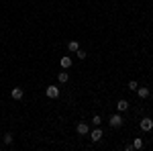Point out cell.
<instances>
[{"instance_id":"cell-1","label":"cell","mask_w":153,"mask_h":151,"mask_svg":"<svg viewBox=\"0 0 153 151\" xmlns=\"http://www.w3.org/2000/svg\"><path fill=\"white\" fill-rule=\"evenodd\" d=\"M108 125H110L112 129L123 127V116H120V115H112L110 118H108Z\"/></svg>"},{"instance_id":"cell-2","label":"cell","mask_w":153,"mask_h":151,"mask_svg":"<svg viewBox=\"0 0 153 151\" xmlns=\"http://www.w3.org/2000/svg\"><path fill=\"white\" fill-rule=\"evenodd\" d=\"M102 137H104V133H102V129H100V127H96L94 131H90V139L94 141V143H98Z\"/></svg>"},{"instance_id":"cell-3","label":"cell","mask_w":153,"mask_h":151,"mask_svg":"<svg viewBox=\"0 0 153 151\" xmlns=\"http://www.w3.org/2000/svg\"><path fill=\"white\" fill-rule=\"evenodd\" d=\"M139 127H141V131H151L153 129V121L149 118V116H145L141 123H139Z\"/></svg>"},{"instance_id":"cell-4","label":"cell","mask_w":153,"mask_h":151,"mask_svg":"<svg viewBox=\"0 0 153 151\" xmlns=\"http://www.w3.org/2000/svg\"><path fill=\"white\" fill-rule=\"evenodd\" d=\"M45 94H47V98H59V88L57 86H49L45 90Z\"/></svg>"},{"instance_id":"cell-5","label":"cell","mask_w":153,"mask_h":151,"mask_svg":"<svg viewBox=\"0 0 153 151\" xmlns=\"http://www.w3.org/2000/svg\"><path fill=\"white\" fill-rule=\"evenodd\" d=\"M10 96L14 98V100H23L25 90H23V88H12V90H10Z\"/></svg>"},{"instance_id":"cell-6","label":"cell","mask_w":153,"mask_h":151,"mask_svg":"<svg viewBox=\"0 0 153 151\" xmlns=\"http://www.w3.org/2000/svg\"><path fill=\"white\" fill-rule=\"evenodd\" d=\"M59 65H61L63 70H70V68H71V57H70V55H63V57L59 59Z\"/></svg>"},{"instance_id":"cell-7","label":"cell","mask_w":153,"mask_h":151,"mask_svg":"<svg viewBox=\"0 0 153 151\" xmlns=\"http://www.w3.org/2000/svg\"><path fill=\"white\" fill-rule=\"evenodd\" d=\"M76 131H78V135H88V133H90V129H88L86 123H78V125H76Z\"/></svg>"},{"instance_id":"cell-8","label":"cell","mask_w":153,"mask_h":151,"mask_svg":"<svg viewBox=\"0 0 153 151\" xmlns=\"http://www.w3.org/2000/svg\"><path fill=\"white\" fill-rule=\"evenodd\" d=\"M117 108H118V112H125V110L129 108V100H125V98H123V100H118Z\"/></svg>"},{"instance_id":"cell-9","label":"cell","mask_w":153,"mask_h":151,"mask_svg":"<svg viewBox=\"0 0 153 151\" xmlns=\"http://www.w3.org/2000/svg\"><path fill=\"white\" fill-rule=\"evenodd\" d=\"M137 94H139L141 100H145V98L149 96V88H137Z\"/></svg>"},{"instance_id":"cell-10","label":"cell","mask_w":153,"mask_h":151,"mask_svg":"<svg viewBox=\"0 0 153 151\" xmlns=\"http://www.w3.org/2000/svg\"><path fill=\"white\" fill-rule=\"evenodd\" d=\"M57 80L61 82V84H65V82L70 80V74H68V71H59V74H57Z\"/></svg>"},{"instance_id":"cell-11","label":"cell","mask_w":153,"mask_h":151,"mask_svg":"<svg viewBox=\"0 0 153 151\" xmlns=\"http://www.w3.org/2000/svg\"><path fill=\"white\" fill-rule=\"evenodd\" d=\"M68 49H70V51H74V53H76V51H78V49H80V43H78V41H70V43H68Z\"/></svg>"},{"instance_id":"cell-12","label":"cell","mask_w":153,"mask_h":151,"mask_svg":"<svg viewBox=\"0 0 153 151\" xmlns=\"http://www.w3.org/2000/svg\"><path fill=\"white\" fill-rule=\"evenodd\" d=\"M141 147H143V141L139 139V137H137V139L133 141V149H141Z\"/></svg>"},{"instance_id":"cell-13","label":"cell","mask_w":153,"mask_h":151,"mask_svg":"<svg viewBox=\"0 0 153 151\" xmlns=\"http://www.w3.org/2000/svg\"><path fill=\"white\" fill-rule=\"evenodd\" d=\"M2 139H4V143H6V145H10V143H12V139H14V137H12V133H6V135H4Z\"/></svg>"},{"instance_id":"cell-14","label":"cell","mask_w":153,"mask_h":151,"mask_svg":"<svg viewBox=\"0 0 153 151\" xmlns=\"http://www.w3.org/2000/svg\"><path fill=\"white\" fill-rule=\"evenodd\" d=\"M76 55H78V57H80V59H86V57H88L84 49H78V51H76Z\"/></svg>"},{"instance_id":"cell-15","label":"cell","mask_w":153,"mask_h":151,"mask_svg":"<svg viewBox=\"0 0 153 151\" xmlns=\"http://www.w3.org/2000/svg\"><path fill=\"white\" fill-rule=\"evenodd\" d=\"M137 88H139V84H137L135 80H131L129 82V90H137Z\"/></svg>"},{"instance_id":"cell-16","label":"cell","mask_w":153,"mask_h":151,"mask_svg":"<svg viewBox=\"0 0 153 151\" xmlns=\"http://www.w3.org/2000/svg\"><path fill=\"white\" fill-rule=\"evenodd\" d=\"M92 123H94L96 127H100V123H102V118H100V115H96L94 118H92Z\"/></svg>"}]
</instances>
